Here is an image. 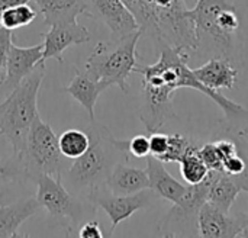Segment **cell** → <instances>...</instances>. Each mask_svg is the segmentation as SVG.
I'll return each mask as SVG.
<instances>
[{
    "label": "cell",
    "mask_w": 248,
    "mask_h": 238,
    "mask_svg": "<svg viewBox=\"0 0 248 238\" xmlns=\"http://www.w3.org/2000/svg\"><path fill=\"white\" fill-rule=\"evenodd\" d=\"M42 48V44H38L35 47H17L12 41L6 60L4 76L3 79H0V89L12 90L32 70H35L39 63H44Z\"/></svg>",
    "instance_id": "11"
},
{
    "label": "cell",
    "mask_w": 248,
    "mask_h": 238,
    "mask_svg": "<svg viewBox=\"0 0 248 238\" xmlns=\"http://www.w3.org/2000/svg\"><path fill=\"white\" fill-rule=\"evenodd\" d=\"M74 71H76V74H74L73 80L61 90L65 92L67 95H70L74 100H77L89 113L90 122H93V121H96L94 119L96 102H97L99 96L109 87L105 83L94 80L87 73H81L77 67H74Z\"/></svg>",
    "instance_id": "14"
},
{
    "label": "cell",
    "mask_w": 248,
    "mask_h": 238,
    "mask_svg": "<svg viewBox=\"0 0 248 238\" xmlns=\"http://www.w3.org/2000/svg\"><path fill=\"white\" fill-rule=\"evenodd\" d=\"M198 147L199 145L195 143L179 161L182 177L187 185H198L203 182L211 172L203 163V160L201 159V156L198 154Z\"/></svg>",
    "instance_id": "19"
},
{
    "label": "cell",
    "mask_w": 248,
    "mask_h": 238,
    "mask_svg": "<svg viewBox=\"0 0 248 238\" xmlns=\"http://www.w3.org/2000/svg\"><path fill=\"white\" fill-rule=\"evenodd\" d=\"M36 183V201L48 215L67 228L68 234H76L84 218L81 198L71 193L62 183L61 176L39 175L33 179Z\"/></svg>",
    "instance_id": "6"
},
{
    "label": "cell",
    "mask_w": 248,
    "mask_h": 238,
    "mask_svg": "<svg viewBox=\"0 0 248 238\" xmlns=\"http://www.w3.org/2000/svg\"><path fill=\"white\" fill-rule=\"evenodd\" d=\"M246 225V214L230 215L215 205L205 202L198 212V233L206 238L241 237Z\"/></svg>",
    "instance_id": "9"
},
{
    "label": "cell",
    "mask_w": 248,
    "mask_h": 238,
    "mask_svg": "<svg viewBox=\"0 0 248 238\" xmlns=\"http://www.w3.org/2000/svg\"><path fill=\"white\" fill-rule=\"evenodd\" d=\"M189 16L195 23L199 41L209 39L222 54L231 49L240 28L237 0H198Z\"/></svg>",
    "instance_id": "4"
},
{
    "label": "cell",
    "mask_w": 248,
    "mask_h": 238,
    "mask_svg": "<svg viewBox=\"0 0 248 238\" xmlns=\"http://www.w3.org/2000/svg\"><path fill=\"white\" fill-rule=\"evenodd\" d=\"M241 237H248V214H246V225H244Z\"/></svg>",
    "instance_id": "33"
},
{
    "label": "cell",
    "mask_w": 248,
    "mask_h": 238,
    "mask_svg": "<svg viewBox=\"0 0 248 238\" xmlns=\"http://www.w3.org/2000/svg\"><path fill=\"white\" fill-rule=\"evenodd\" d=\"M10 173H13L10 170V167L9 166H4L3 163H0V183H4L7 180H12V179H9L10 177Z\"/></svg>",
    "instance_id": "31"
},
{
    "label": "cell",
    "mask_w": 248,
    "mask_h": 238,
    "mask_svg": "<svg viewBox=\"0 0 248 238\" xmlns=\"http://www.w3.org/2000/svg\"><path fill=\"white\" fill-rule=\"evenodd\" d=\"M106 189L113 195H132L150 189L147 170L128 166V161L118 163L106 182Z\"/></svg>",
    "instance_id": "15"
},
{
    "label": "cell",
    "mask_w": 248,
    "mask_h": 238,
    "mask_svg": "<svg viewBox=\"0 0 248 238\" xmlns=\"http://www.w3.org/2000/svg\"><path fill=\"white\" fill-rule=\"evenodd\" d=\"M90 144V137L87 131L80 129H67L58 137L60 151L65 159H77L86 153Z\"/></svg>",
    "instance_id": "20"
},
{
    "label": "cell",
    "mask_w": 248,
    "mask_h": 238,
    "mask_svg": "<svg viewBox=\"0 0 248 238\" xmlns=\"http://www.w3.org/2000/svg\"><path fill=\"white\" fill-rule=\"evenodd\" d=\"M46 25L76 22L84 15L86 0H35Z\"/></svg>",
    "instance_id": "18"
},
{
    "label": "cell",
    "mask_w": 248,
    "mask_h": 238,
    "mask_svg": "<svg viewBox=\"0 0 248 238\" xmlns=\"http://www.w3.org/2000/svg\"><path fill=\"white\" fill-rule=\"evenodd\" d=\"M243 192L240 183L230 175L224 172L211 170V185L208 190V202L222 209L224 212H231L234 202Z\"/></svg>",
    "instance_id": "17"
},
{
    "label": "cell",
    "mask_w": 248,
    "mask_h": 238,
    "mask_svg": "<svg viewBox=\"0 0 248 238\" xmlns=\"http://www.w3.org/2000/svg\"><path fill=\"white\" fill-rule=\"evenodd\" d=\"M154 195L155 193L151 189H144L132 195H113L110 192H106V186H105L102 189H96L90 192L87 195V199L93 206L102 208L110 218L112 222L109 231V237H110L122 221L131 218L137 211L151 205Z\"/></svg>",
    "instance_id": "7"
},
{
    "label": "cell",
    "mask_w": 248,
    "mask_h": 238,
    "mask_svg": "<svg viewBox=\"0 0 248 238\" xmlns=\"http://www.w3.org/2000/svg\"><path fill=\"white\" fill-rule=\"evenodd\" d=\"M84 15L105 23L115 39L140 29L134 13L122 0H86Z\"/></svg>",
    "instance_id": "8"
},
{
    "label": "cell",
    "mask_w": 248,
    "mask_h": 238,
    "mask_svg": "<svg viewBox=\"0 0 248 238\" xmlns=\"http://www.w3.org/2000/svg\"><path fill=\"white\" fill-rule=\"evenodd\" d=\"M195 144L193 140L182 135V134H171L169 135V147L167 151L158 159L163 163H179L182 157L186 154V151Z\"/></svg>",
    "instance_id": "22"
},
{
    "label": "cell",
    "mask_w": 248,
    "mask_h": 238,
    "mask_svg": "<svg viewBox=\"0 0 248 238\" xmlns=\"http://www.w3.org/2000/svg\"><path fill=\"white\" fill-rule=\"evenodd\" d=\"M39 204L36 198L22 199L15 204H6L0 206V238L19 237V227L31 218L38 209Z\"/></svg>",
    "instance_id": "16"
},
{
    "label": "cell",
    "mask_w": 248,
    "mask_h": 238,
    "mask_svg": "<svg viewBox=\"0 0 248 238\" xmlns=\"http://www.w3.org/2000/svg\"><path fill=\"white\" fill-rule=\"evenodd\" d=\"M198 154L201 156V159L203 160V163L206 164V167L209 170H215V172H222L224 170L222 157H221L215 143H205V144L199 145L198 147Z\"/></svg>",
    "instance_id": "23"
},
{
    "label": "cell",
    "mask_w": 248,
    "mask_h": 238,
    "mask_svg": "<svg viewBox=\"0 0 248 238\" xmlns=\"http://www.w3.org/2000/svg\"><path fill=\"white\" fill-rule=\"evenodd\" d=\"M128 153L137 159H147L150 156V138L144 134L132 137L128 140Z\"/></svg>",
    "instance_id": "24"
},
{
    "label": "cell",
    "mask_w": 248,
    "mask_h": 238,
    "mask_svg": "<svg viewBox=\"0 0 248 238\" xmlns=\"http://www.w3.org/2000/svg\"><path fill=\"white\" fill-rule=\"evenodd\" d=\"M36 17V12L29 3H22L4 9L0 15V26L9 31H15L32 23Z\"/></svg>",
    "instance_id": "21"
},
{
    "label": "cell",
    "mask_w": 248,
    "mask_h": 238,
    "mask_svg": "<svg viewBox=\"0 0 248 238\" xmlns=\"http://www.w3.org/2000/svg\"><path fill=\"white\" fill-rule=\"evenodd\" d=\"M45 76V63H39L0 103V135L12 145L17 160L23 154L26 137L38 113V93Z\"/></svg>",
    "instance_id": "2"
},
{
    "label": "cell",
    "mask_w": 248,
    "mask_h": 238,
    "mask_svg": "<svg viewBox=\"0 0 248 238\" xmlns=\"http://www.w3.org/2000/svg\"><path fill=\"white\" fill-rule=\"evenodd\" d=\"M77 236L81 238H103V233L97 221H87L78 228Z\"/></svg>",
    "instance_id": "28"
},
{
    "label": "cell",
    "mask_w": 248,
    "mask_h": 238,
    "mask_svg": "<svg viewBox=\"0 0 248 238\" xmlns=\"http://www.w3.org/2000/svg\"><path fill=\"white\" fill-rule=\"evenodd\" d=\"M145 170L150 180V189L160 198L170 201L174 205L179 204L187 195L189 185H183L177 179H174L164 167V163L151 154L147 156Z\"/></svg>",
    "instance_id": "12"
},
{
    "label": "cell",
    "mask_w": 248,
    "mask_h": 238,
    "mask_svg": "<svg viewBox=\"0 0 248 238\" xmlns=\"http://www.w3.org/2000/svg\"><path fill=\"white\" fill-rule=\"evenodd\" d=\"M31 0H0V15L4 9L10 7V6H16V4H22V3H29Z\"/></svg>",
    "instance_id": "30"
},
{
    "label": "cell",
    "mask_w": 248,
    "mask_h": 238,
    "mask_svg": "<svg viewBox=\"0 0 248 238\" xmlns=\"http://www.w3.org/2000/svg\"><path fill=\"white\" fill-rule=\"evenodd\" d=\"M12 44V31L0 26V74L6 68V60Z\"/></svg>",
    "instance_id": "27"
},
{
    "label": "cell",
    "mask_w": 248,
    "mask_h": 238,
    "mask_svg": "<svg viewBox=\"0 0 248 238\" xmlns=\"http://www.w3.org/2000/svg\"><path fill=\"white\" fill-rule=\"evenodd\" d=\"M248 159H244L240 153L228 157L227 160H224V173L232 176V177H237L240 175L244 173V170L247 169Z\"/></svg>",
    "instance_id": "25"
},
{
    "label": "cell",
    "mask_w": 248,
    "mask_h": 238,
    "mask_svg": "<svg viewBox=\"0 0 248 238\" xmlns=\"http://www.w3.org/2000/svg\"><path fill=\"white\" fill-rule=\"evenodd\" d=\"M150 154L154 156L155 159H160L169 147V135L163 132H151L150 134Z\"/></svg>",
    "instance_id": "26"
},
{
    "label": "cell",
    "mask_w": 248,
    "mask_h": 238,
    "mask_svg": "<svg viewBox=\"0 0 248 238\" xmlns=\"http://www.w3.org/2000/svg\"><path fill=\"white\" fill-rule=\"evenodd\" d=\"M142 35L138 29L121 39L110 48L109 44L99 42L86 61V73L105 83L108 87L118 86L124 93H128V79L138 67L137 44Z\"/></svg>",
    "instance_id": "3"
},
{
    "label": "cell",
    "mask_w": 248,
    "mask_h": 238,
    "mask_svg": "<svg viewBox=\"0 0 248 238\" xmlns=\"http://www.w3.org/2000/svg\"><path fill=\"white\" fill-rule=\"evenodd\" d=\"M44 38V48H42V61L45 63L49 58L58 60V63H62V52L71 47V45H80L87 44L92 36L86 26L76 22H67V23H55L51 25L49 31L42 35Z\"/></svg>",
    "instance_id": "10"
},
{
    "label": "cell",
    "mask_w": 248,
    "mask_h": 238,
    "mask_svg": "<svg viewBox=\"0 0 248 238\" xmlns=\"http://www.w3.org/2000/svg\"><path fill=\"white\" fill-rule=\"evenodd\" d=\"M65 159L58 145V137L52 128L38 115L28 132L23 154L19 159L26 177L33 180L39 175L61 176V164Z\"/></svg>",
    "instance_id": "5"
},
{
    "label": "cell",
    "mask_w": 248,
    "mask_h": 238,
    "mask_svg": "<svg viewBox=\"0 0 248 238\" xmlns=\"http://www.w3.org/2000/svg\"><path fill=\"white\" fill-rule=\"evenodd\" d=\"M217 147H218V151L222 157V163L224 160H227L228 157L240 153L238 150V144H235L234 141H228V140H219V141H215Z\"/></svg>",
    "instance_id": "29"
},
{
    "label": "cell",
    "mask_w": 248,
    "mask_h": 238,
    "mask_svg": "<svg viewBox=\"0 0 248 238\" xmlns=\"http://www.w3.org/2000/svg\"><path fill=\"white\" fill-rule=\"evenodd\" d=\"M192 73L203 86L218 92L234 89L238 79V68L227 57H214L203 65L193 68Z\"/></svg>",
    "instance_id": "13"
},
{
    "label": "cell",
    "mask_w": 248,
    "mask_h": 238,
    "mask_svg": "<svg viewBox=\"0 0 248 238\" xmlns=\"http://www.w3.org/2000/svg\"><path fill=\"white\" fill-rule=\"evenodd\" d=\"M7 201H9V193H7V189L4 188V185H3V183H0V206H1V205H6V204H9Z\"/></svg>",
    "instance_id": "32"
},
{
    "label": "cell",
    "mask_w": 248,
    "mask_h": 238,
    "mask_svg": "<svg viewBox=\"0 0 248 238\" xmlns=\"http://www.w3.org/2000/svg\"><path fill=\"white\" fill-rule=\"evenodd\" d=\"M86 131L90 137L89 148L74 159L67 173L68 185L64 186L73 190L74 195L87 198L90 192L106 186L113 167L121 161H128L129 153L128 140H116L106 127L99 125L96 121Z\"/></svg>",
    "instance_id": "1"
}]
</instances>
